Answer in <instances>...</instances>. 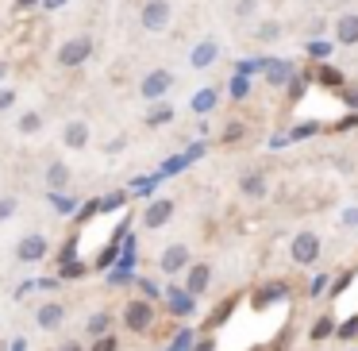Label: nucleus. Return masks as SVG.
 <instances>
[{
	"mask_svg": "<svg viewBox=\"0 0 358 351\" xmlns=\"http://www.w3.org/2000/svg\"><path fill=\"white\" fill-rule=\"evenodd\" d=\"M89 55H93V39H89V35H73V39L62 43V50H58V66L73 70V66H81Z\"/></svg>",
	"mask_w": 358,
	"mask_h": 351,
	"instance_id": "1",
	"label": "nucleus"
},
{
	"mask_svg": "<svg viewBox=\"0 0 358 351\" xmlns=\"http://www.w3.org/2000/svg\"><path fill=\"white\" fill-rule=\"evenodd\" d=\"M124 324L131 328V332H147V328L155 324V305H150L147 297H139V301H127Z\"/></svg>",
	"mask_w": 358,
	"mask_h": 351,
	"instance_id": "2",
	"label": "nucleus"
},
{
	"mask_svg": "<svg viewBox=\"0 0 358 351\" xmlns=\"http://www.w3.org/2000/svg\"><path fill=\"white\" fill-rule=\"evenodd\" d=\"M289 255H293L296 266L316 263V259H320V235H316V232H301V235L293 240V247H289Z\"/></svg>",
	"mask_w": 358,
	"mask_h": 351,
	"instance_id": "3",
	"label": "nucleus"
},
{
	"mask_svg": "<svg viewBox=\"0 0 358 351\" xmlns=\"http://www.w3.org/2000/svg\"><path fill=\"white\" fill-rule=\"evenodd\" d=\"M139 20H143L147 32H166V27H170V0H147Z\"/></svg>",
	"mask_w": 358,
	"mask_h": 351,
	"instance_id": "4",
	"label": "nucleus"
},
{
	"mask_svg": "<svg viewBox=\"0 0 358 351\" xmlns=\"http://www.w3.org/2000/svg\"><path fill=\"white\" fill-rule=\"evenodd\" d=\"M170 85H173V74L170 70H155V74L143 78V97H147V101H158V97L170 93Z\"/></svg>",
	"mask_w": 358,
	"mask_h": 351,
	"instance_id": "5",
	"label": "nucleus"
},
{
	"mask_svg": "<svg viewBox=\"0 0 358 351\" xmlns=\"http://www.w3.org/2000/svg\"><path fill=\"white\" fill-rule=\"evenodd\" d=\"M158 266H162V274H178L189 266V247L185 243H173V247L162 251V259H158Z\"/></svg>",
	"mask_w": 358,
	"mask_h": 351,
	"instance_id": "6",
	"label": "nucleus"
},
{
	"mask_svg": "<svg viewBox=\"0 0 358 351\" xmlns=\"http://www.w3.org/2000/svg\"><path fill=\"white\" fill-rule=\"evenodd\" d=\"M47 251H50L47 235H24V240H20V247H16V255L24 259V263H39Z\"/></svg>",
	"mask_w": 358,
	"mask_h": 351,
	"instance_id": "7",
	"label": "nucleus"
},
{
	"mask_svg": "<svg viewBox=\"0 0 358 351\" xmlns=\"http://www.w3.org/2000/svg\"><path fill=\"white\" fill-rule=\"evenodd\" d=\"M208 282H212V266L208 263H193V266H189V282H185L189 297H201L204 289H208Z\"/></svg>",
	"mask_w": 358,
	"mask_h": 351,
	"instance_id": "8",
	"label": "nucleus"
},
{
	"mask_svg": "<svg viewBox=\"0 0 358 351\" xmlns=\"http://www.w3.org/2000/svg\"><path fill=\"white\" fill-rule=\"evenodd\" d=\"M170 216H173V201H166V197H162V201H155L147 212H143V224H147V228H162V224H170Z\"/></svg>",
	"mask_w": 358,
	"mask_h": 351,
	"instance_id": "9",
	"label": "nucleus"
},
{
	"mask_svg": "<svg viewBox=\"0 0 358 351\" xmlns=\"http://www.w3.org/2000/svg\"><path fill=\"white\" fill-rule=\"evenodd\" d=\"M335 39H339L343 47H355V43H358V12L339 16V24H335Z\"/></svg>",
	"mask_w": 358,
	"mask_h": 351,
	"instance_id": "10",
	"label": "nucleus"
},
{
	"mask_svg": "<svg viewBox=\"0 0 358 351\" xmlns=\"http://www.w3.org/2000/svg\"><path fill=\"white\" fill-rule=\"evenodd\" d=\"M62 139H66V147L81 151L89 143V124H85V120H70V124H66V132H62Z\"/></svg>",
	"mask_w": 358,
	"mask_h": 351,
	"instance_id": "11",
	"label": "nucleus"
},
{
	"mask_svg": "<svg viewBox=\"0 0 358 351\" xmlns=\"http://www.w3.org/2000/svg\"><path fill=\"white\" fill-rule=\"evenodd\" d=\"M35 320H39V328H58L66 320V309H62V305H43Z\"/></svg>",
	"mask_w": 358,
	"mask_h": 351,
	"instance_id": "12",
	"label": "nucleus"
},
{
	"mask_svg": "<svg viewBox=\"0 0 358 351\" xmlns=\"http://www.w3.org/2000/svg\"><path fill=\"white\" fill-rule=\"evenodd\" d=\"M47 186L50 189H66V186H70V170H66L62 163H50L47 166Z\"/></svg>",
	"mask_w": 358,
	"mask_h": 351,
	"instance_id": "13",
	"label": "nucleus"
},
{
	"mask_svg": "<svg viewBox=\"0 0 358 351\" xmlns=\"http://www.w3.org/2000/svg\"><path fill=\"white\" fill-rule=\"evenodd\" d=\"M239 189H243L247 197H262V193H266V178H262V174H243Z\"/></svg>",
	"mask_w": 358,
	"mask_h": 351,
	"instance_id": "14",
	"label": "nucleus"
},
{
	"mask_svg": "<svg viewBox=\"0 0 358 351\" xmlns=\"http://www.w3.org/2000/svg\"><path fill=\"white\" fill-rule=\"evenodd\" d=\"M212 58H216V43H201V47L193 50V66H196V70H204Z\"/></svg>",
	"mask_w": 358,
	"mask_h": 351,
	"instance_id": "15",
	"label": "nucleus"
},
{
	"mask_svg": "<svg viewBox=\"0 0 358 351\" xmlns=\"http://www.w3.org/2000/svg\"><path fill=\"white\" fill-rule=\"evenodd\" d=\"M270 70H266V81L270 85H285V78H289V66L285 62H266Z\"/></svg>",
	"mask_w": 358,
	"mask_h": 351,
	"instance_id": "16",
	"label": "nucleus"
},
{
	"mask_svg": "<svg viewBox=\"0 0 358 351\" xmlns=\"http://www.w3.org/2000/svg\"><path fill=\"white\" fill-rule=\"evenodd\" d=\"M39 128H43V116H39V112H24V116H20V132H24V135H35Z\"/></svg>",
	"mask_w": 358,
	"mask_h": 351,
	"instance_id": "17",
	"label": "nucleus"
},
{
	"mask_svg": "<svg viewBox=\"0 0 358 351\" xmlns=\"http://www.w3.org/2000/svg\"><path fill=\"white\" fill-rule=\"evenodd\" d=\"M212 104H216V93H212V89H201V93H196V101H193V109L196 112H208Z\"/></svg>",
	"mask_w": 358,
	"mask_h": 351,
	"instance_id": "18",
	"label": "nucleus"
},
{
	"mask_svg": "<svg viewBox=\"0 0 358 351\" xmlns=\"http://www.w3.org/2000/svg\"><path fill=\"white\" fill-rule=\"evenodd\" d=\"M327 336H331V317H320L312 324V340H327Z\"/></svg>",
	"mask_w": 358,
	"mask_h": 351,
	"instance_id": "19",
	"label": "nucleus"
},
{
	"mask_svg": "<svg viewBox=\"0 0 358 351\" xmlns=\"http://www.w3.org/2000/svg\"><path fill=\"white\" fill-rule=\"evenodd\" d=\"M108 324H112V317H108V312H96V317L89 320V332H93V336H101Z\"/></svg>",
	"mask_w": 358,
	"mask_h": 351,
	"instance_id": "20",
	"label": "nucleus"
},
{
	"mask_svg": "<svg viewBox=\"0 0 358 351\" xmlns=\"http://www.w3.org/2000/svg\"><path fill=\"white\" fill-rule=\"evenodd\" d=\"M278 32H281V27L273 24V20H266V24L258 27V39H262V43H270V39H278Z\"/></svg>",
	"mask_w": 358,
	"mask_h": 351,
	"instance_id": "21",
	"label": "nucleus"
},
{
	"mask_svg": "<svg viewBox=\"0 0 358 351\" xmlns=\"http://www.w3.org/2000/svg\"><path fill=\"white\" fill-rule=\"evenodd\" d=\"M278 294H285V289H281V286H270V289H262V294L255 297V305H258V309H262V305H266V301H273V297H278Z\"/></svg>",
	"mask_w": 358,
	"mask_h": 351,
	"instance_id": "22",
	"label": "nucleus"
},
{
	"mask_svg": "<svg viewBox=\"0 0 358 351\" xmlns=\"http://www.w3.org/2000/svg\"><path fill=\"white\" fill-rule=\"evenodd\" d=\"M93 351H120V343H116V336H101V340L93 343Z\"/></svg>",
	"mask_w": 358,
	"mask_h": 351,
	"instance_id": "23",
	"label": "nucleus"
},
{
	"mask_svg": "<svg viewBox=\"0 0 358 351\" xmlns=\"http://www.w3.org/2000/svg\"><path fill=\"white\" fill-rule=\"evenodd\" d=\"M343 101H347L350 109H358V85H347V89H343Z\"/></svg>",
	"mask_w": 358,
	"mask_h": 351,
	"instance_id": "24",
	"label": "nucleus"
},
{
	"mask_svg": "<svg viewBox=\"0 0 358 351\" xmlns=\"http://www.w3.org/2000/svg\"><path fill=\"white\" fill-rule=\"evenodd\" d=\"M243 135V124H227V132H224V143H235Z\"/></svg>",
	"mask_w": 358,
	"mask_h": 351,
	"instance_id": "25",
	"label": "nucleus"
},
{
	"mask_svg": "<svg viewBox=\"0 0 358 351\" xmlns=\"http://www.w3.org/2000/svg\"><path fill=\"white\" fill-rule=\"evenodd\" d=\"M355 332H358V320H347V324L339 328V336H343V340H350V336H355Z\"/></svg>",
	"mask_w": 358,
	"mask_h": 351,
	"instance_id": "26",
	"label": "nucleus"
},
{
	"mask_svg": "<svg viewBox=\"0 0 358 351\" xmlns=\"http://www.w3.org/2000/svg\"><path fill=\"white\" fill-rule=\"evenodd\" d=\"M255 8H258L255 0H239V8H235V12H239V16H250V12H255Z\"/></svg>",
	"mask_w": 358,
	"mask_h": 351,
	"instance_id": "27",
	"label": "nucleus"
},
{
	"mask_svg": "<svg viewBox=\"0 0 358 351\" xmlns=\"http://www.w3.org/2000/svg\"><path fill=\"white\" fill-rule=\"evenodd\" d=\"M16 212V201H0V220H8Z\"/></svg>",
	"mask_w": 358,
	"mask_h": 351,
	"instance_id": "28",
	"label": "nucleus"
},
{
	"mask_svg": "<svg viewBox=\"0 0 358 351\" xmlns=\"http://www.w3.org/2000/svg\"><path fill=\"white\" fill-rule=\"evenodd\" d=\"M324 282H327V278H324V274H320V278H316V282H312V286H308V294H312V297H316V294H324V289H327Z\"/></svg>",
	"mask_w": 358,
	"mask_h": 351,
	"instance_id": "29",
	"label": "nucleus"
},
{
	"mask_svg": "<svg viewBox=\"0 0 358 351\" xmlns=\"http://www.w3.org/2000/svg\"><path fill=\"white\" fill-rule=\"evenodd\" d=\"M12 101H16V93H12V89H0V109H8Z\"/></svg>",
	"mask_w": 358,
	"mask_h": 351,
	"instance_id": "30",
	"label": "nucleus"
},
{
	"mask_svg": "<svg viewBox=\"0 0 358 351\" xmlns=\"http://www.w3.org/2000/svg\"><path fill=\"white\" fill-rule=\"evenodd\" d=\"M78 274H85V266L73 263V266H66V270H62V278H78Z\"/></svg>",
	"mask_w": 358,
	"mask_h": 351,
	"instance_id": "31",
	"label": "nucleus"
},
{
	"mask_svg": "<svg viewBox=\"0 0 358 351\" xmlns=\"http://www.w3.org/2000/svg\"><path fill=\"white\" fill-rule=\"evenodd\" d=\"M320 81H327V85H335V81H339V74H335V70H320Z\"/></svg>",
	"mask_w": 358,
	"mask_h": 351,
	"instance_id": "32",
	"label": "nucleus"
},
{
	"mask_svg": "<svg viewBox=\"0 0 358 351\" xmlns=\"http://www.w3.org/2000/svg\"><path fill=\"white\" fill-rule=\"evenodd\" d=\"M166 120H170V109H162V112H155V116H150V124H166Z\"/></svg>",
	"mask_w": 358,
	"mask_h": 351,
	"instance_id": "33",
	"label": "nucleus"
},
{
	"mask_svg": "<svg viewBox=\"0 0 358 351\" xmlns=\"http://www.w3.org/2000/svg\"><path fill=\"white\" fill-rule=\"evenodd\" d=\"M43 4H47V8H62L66 0H43Z\"/></svg>",
	"mask_w": 358,
	"mask_h": 351,
	"instance_id": "34",
	"label": "nucleus"
},
{
	"mask_svg": "<svg viewBox=\"0 0 358 351\" xmlns=\"http://www.w3.org/2000/svg\"><path fill=\"white\" fill-rule=\"evenodd\" d=\"M196 351H212V340H204V343H201V347H196Z\"/></svg>",
	"mask_w": 358,
	"mask_h": 351,
	"instance_id": "35",
	"label": "nucleus"
},
{
	"mask_svg": "<svg viewBox=\"0 0 358 351\" xmlns=\"http://www.w3.org/2000/svg\"><path fill=\"white\" fill-rule=\"evenodd\" d=\"M16 4H24V8H27V4H35V0H16Z\"/></svg>",
	"mask_w": 358,
	"mask_h": 351,
	"instance_id": "36",
	"label": "nucleus"
},
{
	"mask_svg": "<svg viewBox=\"0 0 358 351\" xmlns=\"http://www.w3.org/2000/svg\"><path fill=\"white\" fill-rule=\"evenodd\" d=\"M0 78H4V62H0Z\"/></svg>",
	"mask_w": 358,
	"mask_h": 351,
	"instance_id": "37",
	"label": "nucleus"
}]
</instances>
